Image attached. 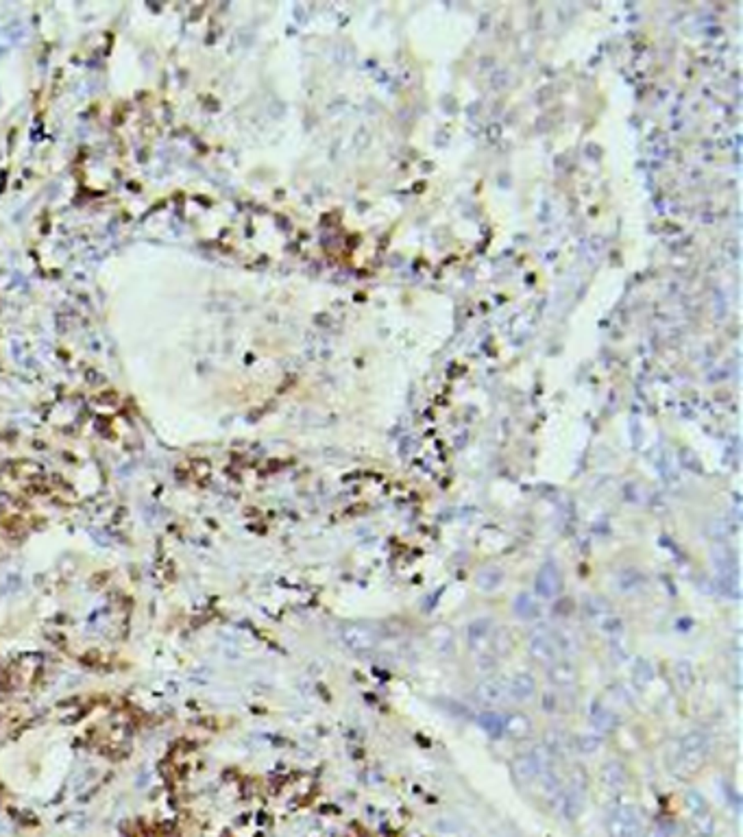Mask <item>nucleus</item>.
Segmentation results:
<instances>
[{"label": "nucleus", "instance_id": "f257e3e1", "mask_svg": "<svg viewBox=\"0 0 743 837\" xmlns=\"http://www.w3.org/2000/svg\"><path fill=\"white\" fill-rule=\"evenodd\" d=\"M550 770V752L543 746H536L527 752H521L513 761V774L521 785L538 783L541 776Z\"/></svg>", "mask_w": 743, "mask_h": 837}, {"label": "nucleus", "instance_id": "f03ea898", "mask_svg": "<svg viewBox=\"0 0 743 837\" xmlns=\"http://www.w3.org/2000/svg\"><path fill=\"white\" fill-rule=\"evenodd\" d=\"M340 641L344 644L346 650L358 652V654H365L371 652L377 646V632L373 628H369L367 623H344L340 626Z\"/></svg>", "mask_w": 743, "mask_h": 837}, {"label": "nucleus", "instance_id": "7ed1b4c3", "mask_svg": "<svg viewBox=\"0 0 743 837\" xmlns=\"http://www.w3.org/2000/svg\"><path fill=\"white\" fill-rule=\"evenodd\" d=\"M708 748H711V744H708V737L704 733H700V731L687 733L680 740L678 763L689 770H696V765H700L708 754Z\"/></svg>", "mask_w": 743, "mask_h": 837}, {"label": "nucleus", "instance_id": "20e7f679", "mask_svg": "<svg viewBox=\"0 0 743 837\" xmlns=\"http://www.w3.org/2000/svg\"><path fill=\"white\" fill-rule=\"evenodd\" d=\"M563 593V571L554 561L541 565L534 578V596L541 600H556Z\"/></svg>", "mask_w": 743, "mask_h": 837}, {"label": "nucleus", "instance_id": "39448f33", "mask_svg": "<svg viewBox=\"0 0 743 837\" xmlns=\"http://www.w3.org/2000/svg\"><path fill=\"white\" fill-rule=\"evenodd\" d=\"M641 829V815L634 807H619L608 820L610 837H637Z\"/></svg>", "mask_w": 743, "mask_h": 837}, {"label": "nucleus", "instance_id": "423d86ee", "mask_svg": "<svg viewBox=\"0 0 743 837\" xmlns=\"http://www.w3.org/2000/svg\"><path fill=\"white\" fill-rule=\"evenodd\" d=\"M527 652L534 661L543 663V665H550L558 659V646H556V639L554 635H550L548 630H536L532 632L530 641H527Z\"/></svg>", "mask_w": 743, "mask_h": 837}, {"label": "nucleus", "instance_id": "0eeeda50", "mask_svg": "<svg viewBox=\"0 0 743 837\" xmlns=\"http://www.w3.org/2000/svg\"><path fill=\"white\" fill-rule=\"evenodd\" d=\"M467 641L473 652H480V656L488 654V646L493 641V623L488 619H475L467 628Z\"/></svg>", "mask_w": 743, "mask_h": 837}, {"label": "nucleus", "instance_id": "6e6552de", "mask_svg": "<svg viewBox=\"0 0 743 837\" xmlns=\"http://www.w3.org/2000/svg\"><path fill=\"white\" fill-rule=\"evenodd\" d=\"M548 680L552 687L556 689H571L577 683V669L571 661H560L556 659L554 663H550L548 669Z\"/></svg>", "mask_w": 743, "mask_h": 837}, {"label": "nucleus", "instance_id": "1a4fd4ad", "mask_svg": "<svg viewBox=\"0 0 743 837\" xmlns=\"http://www.w3.org/2000/svg\"><path fill=\"white\" fill-rule=\"evenodd\" d=\"M506 696H508V687L500 678H486L475 687V698L482 704H486V707L502 704L506 700Z\"/></svg>", "mask_w": 743, "mask_h": 837}, {"label": "nucleus", "instance_id": "9d476101", "mask_svg": "<svg viewBox=\"0 0 743 837\" xmlns=\"http://www.w3.org/2000/svg\"><path fill=\"white\" fill-rule=\"evenodd\" d=\"M506 687H508V696L510 698L517 700V702H525V700H530L534 696L536 680H534V676L530 674V671H519V674H515L513 678L506 683Z\"/></svg>", "mask_w": 743, "mask_h": 837}, {"label": "nucleus", "instance_id": "9b49d317", "mask_svg": "<svg viewBox=\"0 0 743 837\" xmlns=\"http://www.w3.org/2000/svg\"><path fill=\"white\" fill-rule=\"evenodd\" d=\"M589 719H591V726L596 728L598 733H610L613 731L615 726H617V715L610 711L608 707L604 702H593L591 704V715H589Z\"/></svg>", "mask_w": 743, "mask_h": 837}, {"label": "nucleus", "instance_id": "f8f14e48", "mask_svg": "<svg viewBox=\"0 0 743 837\" xmlns=\"http://www.w3.org/2000/svg\"><path fill=\"white\" fill-rule=\"evenodd\" d=\"M713 563L719 571V578H737V554L730 548H713Z\"/></svg>", "mask_w": 743, "mask_h": 837}, {"label": "nucleus", "instance_id": "ddd939ff", "mask_svg": "<svg viewBox=\"0 0 743 837\" xmlns=\"http://www.w3.org/2000/svg\"><path fill=\"white\" fill-rule=\"evenodd\" d=\"M532 733V722L523 713L504 715V735H510L513 740H525Z\"/></svg>", "mask_w": 743, "mask_h": 837}, {"label": "nucleus", "instance_id": "4468645a", "mask_svg": "<svg viewBox=\"0 0 743 837\" xmlns=\"http://www.w3.org/2000/svg\"><path fill=\"white\" fill-rule=\"evenodd\" d=\"M646 584V576L637 569H623L617 576V589L625 596H634Z\"/></svg>", "mask_w": 743, "mask_h": 837}, {"label": "nucleus", "instance_id": "2eb2a0df", "mask_svg": "<svg viewBox=\"0 0 743 837\" xmlns=\"http://www.w3.org/2000/svg\"><path fill=\"white\" fill-rule=\"evenodd\" d=\"M477 724H480L482 731L488 737H493V740L504 737V715L497 711H482L480 717H477Z\"/></svg>", "mask_w": 743, "mask_h": 837}, {"label": "nucleus", "instance_id": "dca6fc26", "mask_svg": "<svg viewBox=\"0 0 743 837\" xmlns=\"http://www.w3.org/2000/svg\"><path fill=\"white\" fill-rule=\"evenodd\" d=\"M602 783L610 790H621L625 785V767L619 761H608L602 767Z\"/></svg>", "mask_w": 743, "mask_h": 837}, {"label": "nucleus", "instance_id": "f3484780", "mask_svg": "<svg viewBox=\"0 0 743 837\" xmlns=\"http://www.w3.org/2000/svg\"><path fill=\"white\" fill-rule=\"evenodd\" d=\"M513 609H515V615L521 619H536L541 615V606L534 600V596H530V593H519L513 602Z\"/></svg>", "mask_w": 743, "mask_h": 837}, {"label": "nucleus", "instance_id": "a211bd4d", "mask_svg": "<svg viewBox=\"0 0 743 837\" xmlns=\"http://www.w3.org/2000/svg\"><path fill=\"white\" fill-rule=\"evenodd\" d=\"M584 615H586V617H591V619H598V621H602L604 617L613 615V613H610V604H608L604 598H600V596H591V598H586V600H584Z\"/></svg>", "mask_w": 743, "mask_h": 837}, {"label": "nucleus", "instance_id": "6ab92c4d", "mask_svg": "<svg viewBox=\"0 0 743 837\" xmlns=\"http://www.w3.org/2000/svg\"><path fill=\"white\" fill-rule=\"evenodd\" d=\"M502 580H504V573L497 567H484L480 573H477V587L482 591H488V593L497 589L502 584Z\"/></svg>", "mask_w": 743, "mask_h": 837}, {"label": "nucleus", "instance_id": "aec40b11", "mask_svg": "<svg viewBox=\"0 0 743 837\" xmlns=\"http://www.w3.org/2000/svg\"><path fill=\"white\" fill-rule=\"evenodd\" d=\"M632 678H634L637 687H641V689L648 687V685L654 680V667H652V663H648L646 659L637 661L634 667H632Z\"/></svg>", "mask_w": 743, "mask_h": 837}, {"label": "nucleus", "instance_id": "412c9836", "mask_svg": "<svg viewBox=\"0 0 743 837\" xmlns=\"http://www.w3.org/2000/svg\"><path fill=\"white\" fill-rule=\"evenodd\" d=\"M673 674H676V680H678V685H680L682 689H689V687L693 685V678H696V671H693V665H691L689 661H678V663H676Z\"/></svg>", "mask_w": 743, "mask_h": 837}, {"label": "nucleus", "instance_id": "4be33fe9", "mask_svg": "<svg viewBox=\"0 0 743 837\" xmlns=\"http://www.w3.org/2000/svg\"><path fill=\"white\" fill-rule=\"evenodd\" d=\"M575 746H577V750H580L582 754H596L598 750H600V746H602V740H600V735H580L575 740Z\"/></svg>", "mask_w": 743, "mask_h": 837}, {"label": "nucleus", "instance_id": "5701e85b", "mask_svg": "<svg viewBox=\"0 0 743 837\" xmlns=\"http://www.w3.org/2000/svg\"><path fill=\"white\" fill-rule=\"evenodd\" d=\"M600 628H602V632H606V635H621L623 621H621L617 615H608V617H604V619L600 621Z\"/></svg>", "mask_w": 743, "mask_h": 837}, {"label": "nucleus", "instance_id": "b1692460", "mask_svg": "<svg viewBox=\"0 0 743 837\" xmlns=\"http://www.w3.org/2000/svg\"><path fill=\"white\" fill-rule=\"evenodd\" d=\"M543 709L548 711V713H552L554 709H556V700H554V696H550V694H545L543 696Z\"/></svg>", "mask_w": 743, "mask_h": 837}]
</instances>
